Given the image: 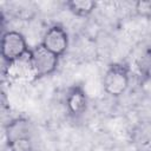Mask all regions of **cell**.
I'll return each mask as SVG.
<instances>
[{"instance_id":"6da1fadb","label":"cell","mask_w":151,"mask_h":151,"mask_svg":"<svg viewBox=\"0 0 151 151\" xmlns=\"http://www.w3.org/2000/svg\"><path fill=\"white\" fill-rule=\"evenodd\" d=\"M130 70L129 66L123 63L111 64L103 78L104 91L111 97L122 96L129 87Z\"/></svg>"},{"instance_id":"7a4b0ae2","label":"cell","mask_w":151,"mask_h":151,"mask_svg":"<svg viewBox=\"0 0 151 151\" xmlns=\"http://www.w3.org/2000/svg\"><path fill=\"white\" fill-rule=\"evenodd\" d=\"M29 53L25 37L18 31H6L1 37V57L9 64Z\"/></svg>"},{"instance_id":"3957f363","label":"cell","mask_w":151,"mask_h":151,"mask_svg":"<svg viewBox=\"0 0 151 151\" xmlns=\"http://www.w3.org/2000/svg\"><path fill=\"white\" fill-rule=\"evenodd\" d=\"M29 58L37 74V79L52 74L59 64V57L45 48L41 44L29 50Z\"/></svg>"},{"instance_id":"277c9868","label":"cell","mask_w":151,"mask_h":151,"mask_svg":"<svg viewBox=\"0 0 151 151\" xmlns=\"http://www.w3.org/2000/svg\"><path fill=\"white\" fill-rule=\"evenodd\" d=\"M5 76L11 81L19 83V84H29L38 80L31 63L29 53L15 61L7 64L5 68Z\"/></svg>"},{"instance_id":"5b68a950","label":"cell","mask_w":151,"mask_h":151,"mask_svg":"<svg viewBox=\"0 0 151 151\" xmlns=\"http://www.w3.org/2000/svg\"><path fill=\"white\" fill-rule=\"evenodd\" d=\"M45 48L58 55L59 58L65 54L68 47V34L65 28L59 25H52L44 34L42 41L40 42Z\"/></svg>"},{"instance_id":"8992f818","label":"cell","mask_w":151,"mask_h":151,"mask_svg":"<svg viewBox=\"0 0 151 151\" xmlns=\"http://www.w3.org/2000/svg\"><path fill=\"white\" fill-rule=\"evenodd\" d=\"M87 96L80 85H73L66 93V107L68 113L74 117L81 116L87 109Z\"/></svg>"},{"instance_id":"52a82bcc","label":"cell","mask_w":151,"mask_h":151,"mask_svg":"<svg viewBox=\"0 0 151 151\" xmlns=\"http://www.w3.org/2000/svg\"><path fill=\"white\" fill-rule=\"evenodd\" d=\"M131 144L134 151H151V120L139 122L132 129Z\"/></svg>"},{"instance_id":"ba28073f","label":"cell","mask_w":151,"mask_h":151,"mask_svg":"<svg viewBox=\"0 0 151 151\" xmlns=\"http://www.w3.org/2000/svg\"><path fill=\"white\" fill-rule=\"evenodd\" d=\"M5 136L7 143L19 138H32V124L22 117L12 119L5 127Z\"/></svg>"},{"instance_id":"9c48e42d","label":"cell","mask_w":151,"mask_h":151,"mask_svg":"<svg viewBox=\"0 0 151 151\" xmlns=\"http://www.w3.org/2000/svg\"><path fill=\"white\" fill-rule=\"evenodd\" d=\"M67 9L77 17H88L97 7V4L91 0H71L65 2Z\"/></svg>"},{"instance_id":"30bf717a","label":"cell","mask_w":151,"mask_h":151,"mask_svg":"<svg viewBox=\"0 0 151 151\" xmlns=\"http://www.w3.org/2000/svg\"><path fill=\"white\" fill-rule=\"evenodd\" d=\"M9 151H33L32 138H19L7 143Z\"/></svg>"},{"instance_id":"8fae6325","label":"cell","mask_w":151,"mask_h":151,"mask_svg":"<svg viewBox=\"0 0 151 151\" xmlns=\"http://www.w3.org/2000/svg\"><path fill=\"white\" fill-rule=\"evenodd\" d=\"M136 13L146 19H151V1H138L134 5Z\"/></svg>"}]
</instances>
